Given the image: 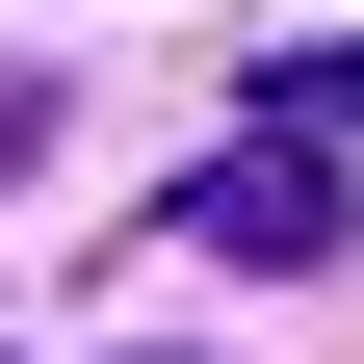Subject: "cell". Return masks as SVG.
<instances>
[{
  "label": "cell",
  "instance_id": "1",
  "mask_svg": "<svg viewBox=\"0 0 364 364\" xmlns=\"http://www.w3.org/2000/svg\"><path fill=\"white\" fill-rule=\"evenodd\" d=\"M182 235H208V260H260V287H312V260H338V182H312V130H287V105H260V130H235V156L182 182Z\"/></svg>",
  "mask_w": 364,
  "mask_h": 364
},
{
  "label": "cell",
  "instance_id": "2",
  "mask_svg": "<svg viewBox=\"0 0 364 364\" xmlns=\"http://www.w3.org/2000/svg\"><path fill=\"white\" fill-rule=\"evenodd\" d=\"M260 105H287L312 156H338V130H364V53H287V78H260Z\"/></svg>",
  "mask_w": 364,
  "mask_h": 364
}]
</instances>
